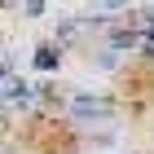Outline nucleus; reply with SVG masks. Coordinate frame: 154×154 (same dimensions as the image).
<instances>
[{"mask_svg": "<svg viewBox=\"0 0 154 154\" xmlns=\"http://www.w3.org/2000/svg\"><path fill=\"white\" fill-rule=\"evenodd\" d=\"M115 115H119V101H115L110 93H84V88H75V93L66 97V119H71L75 128L97 132V123L110 128Z\"/></svg>", "mask_w": 154, "mask_h": 154, "instance_id": "1", "label": "nucleus"}, {"mask_svg": "<svg viewBox=\"0 0 154 154\" xmlns=\"http://www.w3.org/2000/svg\"><path fill=\"white\" fill-rule=\"evenodd\" d=\"M62 62H66V53H62L53 40H44V44H35V53H31V66H35L40 75H57Z\"/></svg>", "mask_w": 154, "mask_h": 154, "instance_id": "2", "label": "nucleus"}, {"mask_svg": "<svg viewBox=\"0 0 154 154\" xmlns=\"http://www.w3.org/2000/svg\"><path fill=\"white\" fill-rule=\"evenodd\" d=\"M84 40V18H62V22H53V44L66 53V48H75Z\"/></svg>", "mask_w": 154, "mask_h": 154, "instance_id": "3", "label": "nucleus"}, {"mask_svg": "<svg viewBox=\"0 0 154 154\" xmlns=\"http://www.w3.org/2000/svg\"><path fill=\"white\" fill-rule=\"evenodd\" d=\"M119 57H123V53H115V48H106V44L93 48V66L97 71H119Z\"/></svg>", "mask_w": 154, "mask_h": 154, "instance_id": "4", "label": "nucleus"}, {"mask_svg": "<svg viewBox=\"0 0 154 154\" xmlns=\"http://www.w3.org/2000/svg\"><path fill=\"white\" fill-rule=\"evenodd\" d=\"M9 9L18 13V18H44L48 5H44V0H26V5H9Z\"/></svg>", "mask_w": 154, "mask_h": 154, "instance_id": "5", "label": "nucleus"}, {"mask_svg": "<svg viewBox=\"0 0 154 154\" xmlns=\"http://www.w3.org/2000/svg\"><path fill=\"white\" fill-rule=\"evenodd\" d=\"M123 154H128V150H123ZM132 154H137V150H132Z\"/></svg>", "mask_w": 154, "mask_h": 154, "instance_id": "6", "label": "nucleus"}]
</instances>
